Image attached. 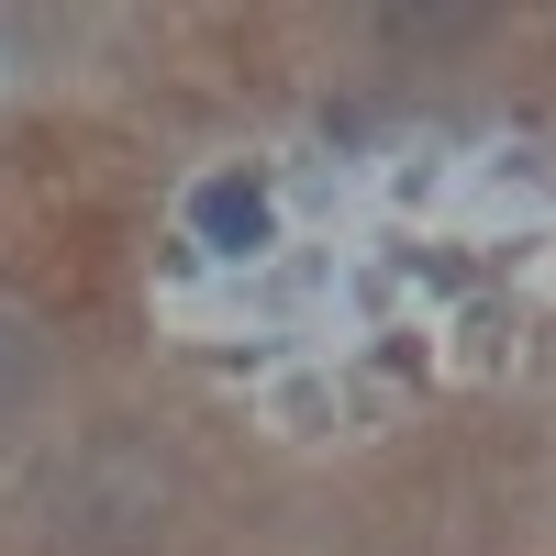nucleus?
Listing matches in <instances>:
<instances>
[{"label": "nucleus", "mask_w": 556, "mask_h": 556, "mask_svg": "<svg viewBox=\"0 0 556 556\" xmlns=\"http://www.w3.org/2000/svg\"><path fill=\"white\" fill-rule=\"evenodd\" d=\"M190 223H201L212 245L245 256V245H267V190H256V178H212V190L190 201Z\"/></svg>", "instance_id": "f257e3e1"}]
</instances>
